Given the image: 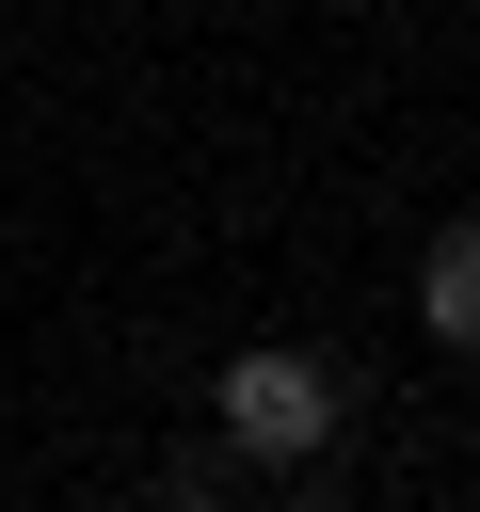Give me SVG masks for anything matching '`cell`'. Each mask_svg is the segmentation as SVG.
<instances>
[{
	"label": "cell",
	"instance_id": "6da1fadb",
	"mask_svg": "<svg viewBox=\"0 0 480 512\" xmlns=\"http://www.w3.org/2000/svg\"><path fill=\"white\" fill-rule=\"evenodd\" d=\"M208 416H224V432H240L256 464H304V448L336 432V368H320V352H224Z\"/></svg>",
	"mask_w": 480,
	"mask_h": 512
},
{
	"label": "cell",
	"instance_id": "7a4b0ae2",
	"mask_svg": "<svg viewBox=\"0 0 480 512\" xmlns=\"http://www.w3.org/2000/svg\"><path fill=\"white\" fill-rule=\"evenodd\" d=\"M416 304H432V336H448V352H480V224H448V240H432Z\"/></svg>",
	"mask_w": 480,
	"mask_h": 512
}]
</instances>
